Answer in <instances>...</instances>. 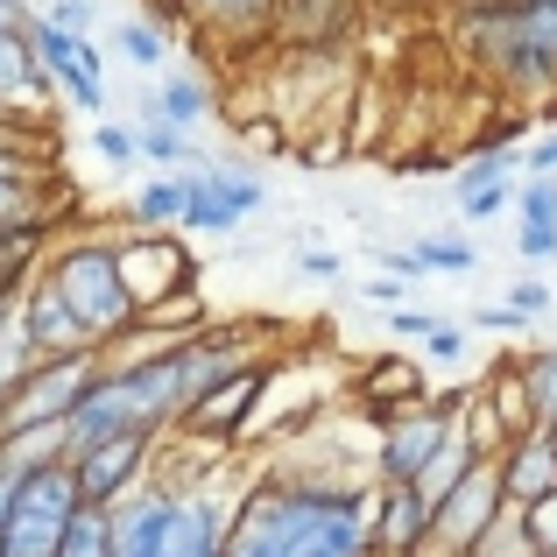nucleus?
Masks as SVG:
<instances>
[{"instance_id": "28", "label": "nucleus", "mask_w": 557, "mask_h": 557, "mask_svg": "<svg viewBox=\"0 0 557 557\" xmlns=\"http://www.w3.org/2000/svg\"><path fill=\"white\" fill-rule=\"evenodd\" d=\"M92 149H99V163H113V170H141V127L99 121V127H92Z\"/></svg>"}, {"instance_id": "40", "label": "nucleus", "mask_w": 557, "mask_h": 557, "mask_svg": "<svg viewBox=\"0 0 557 557\" xmlns=\"http://www.w3.org/2000/svg\"><path fill=\"white\" fill-rule=\"evenodd\" d=\"M360 297H368L374 311H395V304H403L409 289H403V275H388V269H381V275H368V283H360Z\"/></svg>"}, {"instance_id": "42", "label": "nucleus", "mask_w": 557, "mask_h": 557, "mask_svg": "<svg viewBox=\"0 0 557 557\" xmlns=\"http://www.w3.org/2000/svg\"><path fill=\"white\" fill-rule=\"evenodd\" d=\"M297 261H304V275H318V283H332V275H346V261H339V255H325V247H304Z\"/></svg>"}, {"instance_id": "24", "label": "nucleus", "mask_w": 557, "mask_h": 557, "mask_svg": "<svg viewBox=\"0 0 557 557\" xmlns=\"http://www.w3.org/2000/svg\"><path fill=\"white\" fill-rule=\"evenodd\" d=\"M530 550H536V536H530V508L508 502L502 516H494V530L480 536V544L466 550V557H530Z\"/></svg>"}, {"instance_id": "9", "label": "nucleus", "mask_w": 557, "mask_h": 557, "mask_svg": "<svg viewBox=\"0 0 557 557\" xmlns=\"http://www.w3.org/2000/svg\"><path fill=\"white\" fill-rule=\"evenodd\" d=\"M508 508V487H502V466L494 459H473V473L459 480V487L445 494V502L431 508V544L445 557H466L480 544V536L494 530V516Z\"/></svg>"}, {"instance_id": "35", "label": "nucleus", "mask_w": 557, "mask_h": 557, "mask_svg": "<svg viewBox=\"0 0 557 557\" xmlns=\"http://www.w3.org/2000/svg\"><path fill=\"white\" fill-rule=\"evenodd\" d=\"M508 311L544 318V311H550V283H544V275H522V283H508Z\"/></svg>"}, {"instance_id": "31", "label": "nucleus", "mask_w": 557, "mask_h": 557, "mask_svg": "<svg viewBox=\"0 0 557 557\" xmlns=\"http://www.w3.org/2000/svg\"><path fill=\"white\" fill-rule=\"evenodd\" d=\"M423 354H431L437 368H451V360H466V354H473V332H466V325H445V318H437V332L423 339Z\"/></svg>"}, {"instance_id": "39", "label": "nucleus", "mask_w": 557, "mask_h": 557, "mask_svg": "<svg viewBox=\"0 0 557 557\" xmlns=\"http://www.w3.org/2000/svg\"><path fill=\"white\" fill-rule=\"evenodd\" d=\"M388 332H395V339H431V332H437V318L431 311H409V304H395V311H388Z\"/></svg>"}, {"instance_id": "17", "label": "nucleus", "mask_w": 557, "mask_h": 557, "mask_svg": "<svg viewBox=\"0 0 557 557\" xmlns=\"http://www.w3.org/2000/svg\"><path fill=\"white\" fill-rule=\"evenodd\" d=\"M184 205H190V170H163V177H141L135 198H127V226L135 233H177L184 226Z\"/></svg>"}, {"instance_id": "33", "label": "nucleus", "mask_w": 557, "mask_h": 557, "mask_svg": "<svg viewBox=\"0 0 557 557\" xmlns=\"http://www.w3.org/2000/svg\"><path fill=\"white\" fill-rule=\"evenodd\" d=\"M22 339H14V297H0V388H8L14 374H22Z\"/></svg>"}, {"instance_id": "15", "label": "nucleus", "mask_w": 557, "mask_h": 557, "mask_svg": "<svg viewBox=\"0 0 557 557\" xmlns=\"http://www.w3.org/2000/svg\"><path fill=\"white\" fill-rule=\"evenodd\" d=\"M494 466H502V487H508V502H516V508H536L544 494H557V445H550L544 423L516 431Z\"/></svg>"}, {"instance_id": "3", "label": "nucleus", "mask_w": 557, "mask_h": 557, "mask_svg": "<svg viewBox=\"0 0 557 557\" xmlns=\"http://www.w3.org/2000/svg\"><path fill=\"white\" fill-rule=\"evenodd\" d=\"M42 275H50V283L64 289V304L85 318L92 346H113L141 318L135 289H127V269H121V240H92V233H78V240H50Z\"/></svg>"}, {"instance_id": "47", "label": "nucleus", "mask_w": 557, "mask_h": 557, "mask_svg": "<svg viewBox=\"0 0 557 557\" xmlns=\"http://www.w3.org/2000/svg\"><path fill=\"white\" fill-rule=\"evenodd\" d=\"M544 431H550V445H557V423H544Z\"/></svg>"}, {"instance_id": "36", "label": "nucleus", "mask_w": 557, "mask_h": 557, "mask_svg": "<svg viewBox=\"0 0 557 557\" xmlns=\"http://www.w3.org/2000/svg\"><path fill=\"white\" fill-rule=\"evenodd\" d=\"M473 325H480V332H494V339H522L536 318H522V311H508V304H494V311H480Z\"/></svg>"}, {"instance_id": "44", "label": "nucleus", "mask_w": 557, "mask_h": 557, "mask_svg": "<svg viewBox=\"0 0 557 557\" xmlns=\"http://www.w3.org/2000/svg\"><path fill=\"white\" fill-rule=\"evenodd\" d=\"M14 22H28V0H0V28H14Z\"/></svg>"}, {"instance_id": "21", "label": "nucleus", "mask_w": 557, "mask_h": 557, "mask_svg": "<svg viewBox=\"0 0 557 557\" xmlns=\"http://www.w3.org/2000/svg\"><path fill=\"white\" fill-rule=\"evenodd\" d=\"M135 127H141V163H156V170H205L212 163L190 127H170V121H135Z\"/></svg>"}, {"instance_id": "32", "label": "nucleus", "mask_w": 557, "mask_h": 557, "mask_svg": "<svg viewBox=\"0 0 557 557\" xmlns=\"http://www.w3.org/2000/svg\"><path fill=\"white\" fill-rule=\"evenodd\" d=\"M42 14H50L57 28H71V36H92V22H99V0H42Z\"/></svg>"}, {"instance_id": "5", "label": "nucleus", "mask_w": 557, "mask_h": 557, "mask_svg": "<svg viewBox=\"0 0 557 557\" xmlns=\"http://www.w3.org/2000/svg\"><path fill=\"white\" fill-rule=\"evenodd\" d=\"M99 368H107L99 346H78V354H57V360H28V368L0 388V431H42V423H64L71 409H78V395L92 388Z\"/></svg>"}, {"instance_id": "18", "label": "nucleus", "mask_w": 557, "mask_h": 557, "mask_svg": "<svg viewBox=\"0 0 557 557\" xmlns=\"http://www.w3.org/2000/svg\"><path fill=\"white\" fill-rule=\"evenodd\" d=\"M156 121H170V127H190L198 135L205 127V113H212V85L198 78L190 64H170V71H156Z\"/></svg>"}, {"instance_id": "46", "label": "nucleus", "mask_w": 557, "mask_h": 557, "mask_svg": "<svg viewBox=\"0 0 557 557\" xmlns=\"http://www.w3.org/2000/svg\"><path fill=\"white\" fill-rule=\"evenodd\" d=\"M409 557H445V550H437V544H423V550H409Z\"/></svg>"}, {"instance_id": "27", "label": "nucleus", "mask_w": 557, "mask_h": 557, "mask_svg": "<svg viewBox=\"0 0 557 557\" xmlns=\"http://www.w3.org/2000/svg\"><path fill=\"white\" fill-rule=\"evenodd\" d=\"M473 459H480V451H473V445H466V437H451V445H445V451H437V459H431V466H423V480H417V487H423V494H431V508H437V502H445V494H451V487H459V480H466V473H473Z\"/></svg>"}, {"instance_id": "14", "label": "nucleus", "mask_w": 557, "mask_h": 557, "mask_svg": "<svg viewBox=\"0 0 557 557\" xmlns=\"http://www.w3.org/2000/svg\"><path fill=\"white\" fill-rule=\"evenodd\" d=\"M431 544V494L417 480L374 487V557H409Z\"/></svg>"}, {"instance_id": "4", "label": "nucleus", "mask_w": 557, "mask_h": 557, "mask_svg": "<svg viewBox=\"0 0 557 557\" xmlns=\"http://www.w3.org/2000/svg\"><path fill=\"white\" fill-rule=\"evenodd\" d=\"M78 508L85 502H78V480H71V459L22 473V487L8 494V516H0V557H57Z\"/></svg>"}, {"instance_id": "49", "label": "nucleus", "mask_w": 557, "mask_h": 557, "mask_svg": "<svg viewBox=\"0 0 557 557\" xmlns=\"http://www.w3.org/2000/svg\"><path fill=\"white\" fill-rule=\"evenodd\" d=\"M0 297H8V289H0Z\"/></svg>"}, {"instance_id": "29", "label": "nucleus", "mask_w": 557, "mask_h": 557, "mask_svg": "<svg viewBox=\"0 0 557 557\" xmlns=\"http://www.w3.org/2000/svg\"><path fill=\"white\" fill-rule=\"evenodd\" d=\"M516 219H536V226H557V170L516 184Z\"/></svg>"}, {"instance_id": "12", "label": "nucleus", "mask_w": 557, "mask_h": 557, "mask_svg": "<svg viewBox=\"0 0 557 557\" xmlns=\"http://www.w3.org/2000/svg\"><path fill=\"white\" fill-rule=\"evenodd\" d=\"M261 395H269V368H240V374H226V381H212V388L198 395V409L177 423V431L190 437H212V445H240L247 437V423L261 417Z\"/></svg>"}, {"instance_id": "38", "label": "nucleus", "mask_w": 557, "mask_h": 557, "mask_svg": "<svg viewBox=\"0 0 557 557\" xmlns=\"http://www.w3.org/2000/svg\"><path fill=\"white\" fill-rule=\"evenodd\" d=\"M374 261H381L388 275H403V283H423V275H431V269H423V255H417V247H374Z\"/></svg>"}, {"instance_id": "43", "label": "nucleus", "mask_w": 557, "mask_h": 557, "mask_svg": "<svg viewBox=\"0 0 557 557\" xmlns=\"http://www.w3.org/2000/svg\"><path fill=\"white\" fill-rule=\"evenodd\" d=\"M544 170H557V127L544 141H530V177H544Z\"/></svg>"}, {"instance_id": "2", "label": "nucleus", "mask_w": 557, "mask_h": 557, "mask_svg": "<svg viewBox=\"0 0 557 557\" xmlns=\"http://www.w3.org/2000/svg\"><path fill=\"white\" fill-rule=\"evenodd\" d=\"M226 473L212 480H156L135 487L113 508V557H219L226 550V522H233Z\"/></svg>"}, {"instance_id": "6", "label": "nucleus", "mask_w": 557, "mask_h": 557, "mask_svg": "<svg viewBox=\"0 0 557 557\" xmlns=\"http://www.w3.org/2000/svg\"><path fill=\"white\" fill-rule=\"evenodd\" d=\"M141 14H149L170 42L198 36L205 50H255V42L275 36L283 0H141Z\"/></svg>"}, {"instance_id": "30", "label": "nucleus", "mask_w": 557, "mask_h": 557, "mask_svg": "<svg viewBox=\"0 0 557 557\" xmlns=\"http://www.w3.org/2000/svg\"><path fill=\"white\" fill-rule=\"evenodd\" d=\"M212 177H219V190H226L240 212H261V205H269V184H261L247 163H212Z\"/></svg>"}, {"instance_id": "7", "label": "nucleus", "mask_w": 557, "mask_h": 557, "mask_svg": "<svg viewBox=\"0 0 557 557\" xmlns=\"http://www.w3.org/2000/svg\"><path fill=\"white\" fill-rule=\"evenodd\" d=\"M459 437V388L423 395L409 403L395 423H381L374 437V487H403V480H423V466Z\"/></svg>"}, {"instance_id": "41", "label": "nucleus", "mask_w": 557, "mask_h": 557, "mask_svg": "<svg viewBox=\"0 0 557 557\" xmlns=\"http://www.w3.org/2000/svg\"><path fill=\"white\" fill-rule=\"evenodd\" d=\"M530 536H536V550L557 557V494H544V502L530 508Z\"/></svg>"}, {"instance_id": "26", "label": "nucleus", "mask_w": 557, "mask_h": 557, "mask_svg": "<svg viewBox=\"0 0 557 557\" xmlns=\"http://www.w3.org/2000/svg\"><path fill=\"white\" fill-rule=\"evenodd\" d=\"M57 557H113V508H78Z\"/></svg>"}, {"instance_id": "10", "label": "nucleus", "mask_w": 557, "mask_h": 557, "mask_svg": "<svg viewBox=\"0 0 557 557\" xmlns=\"http://www.w3.org/2000/svg\"><path fill=\"white\" fill-rule=\"evenodd\" d=\"M14 339H22V360H57V354L92 346V332H85V318L64 304V289L36 269L22 283V297H14Z\"/></svg>"}, {"instance_id": "25", "label": "nucleus", "mask_w": 557, "mask_h": 557, "mask_svg": "<svg viewBox=\"0 0 557 557\" xmlns=\"http://www.w3.org/2000/svg\"><path fill=\"white\" fill-rule=\"evenodd\" d=\"M409 247L423 255V269H431V275H466L480 261V247L466 240V233H417Z\"/></svg>"}, {"instance_id": "11", "label": "nucleus", "mask_w": 557, "mask_h": 557, "mask_svg": "<svg viewBox=\"0 0 557 557\" xmlns=\"http://www.w3.org/2000/svg\"><path fill=\"white\" fill-rule=\"evenodd\" d=\"M121 269H127V289H135L141 311L156 304H177L198 289V269H190V247L177 233H127L121 240Z\"/></svg>"}, {"instance_id": "1", "label": "nucleus", "mask_w": 557, "mask_h": 557, "mask_svg": "<svg viewBox=\"0 0 557 557\" xmlns=\"http://www.w3.org/2000/svg\"><path fill=\"white\" fill-rule=\"evenodd\" d=\"M219 557H374V480L346 466H269L240 487Z\"/></svg>"}, {"instance_id": "13", "label": "nucleus", "mask_w": 557, "mask_h": 557, "mask_svg": "<svg viewBox=\"0 0 557 557\" xmlns=\"http://www.w3.org/2000/svg\"><path fill=\"white\" fill-rule=\"evenodd\" d=\"M0 107L8 113H50L57 107V78L42 71L36 42H28V28H0Z\"/></svg>"}, {"instance_id": "19", "label": "nucleus", "mask_w": 557, "mask_h": 557, "mask_svg": "<svg viewBox=\"0 0 557 557\" xmlns=\"http://www.w3.org/2000/svg\"><path fill=\"white\" fill-rule=\"evenodd\" d=\"M57 99H64V107H78V113H107V50H99L92 36H85L78 57L57 71Z\"/></svg>"}, {"instance_id": "34", "label": "nucleus", "mask_w": 557, "mask_h": 557, "mask_svg": "<svg viewBox=\"0 0 557 557\" xmlns=\"http://www.w3.org/2000/svg\"><path fill=\"white\" fill-rule=\"evenodd\" d=\"M516 255H522V261H557V226L516 219Z\"/></svg>"}, {"instance_id": "45", "label": "nucleus", "mask_w": 557, "mask_h": 557, "mask_svg": "<svg viewBox=\"0 0 557 557\" xmlns=\"http://www.w3.org/2000/svg\"><path fill=\"white\" fill-rule=\"evenodd\" d=\"M374 8H431V0H374Z\"/></svg>"}, {"instance_id": "20", "label": "nucleus", "mask_w": 557, "mask_h": 557, "mask_svg": "<svg viewBox=\"0 0 557 557\" xmlns=\"http://www.w3.org/2000/svg\"><path fill=\"white\" fill-rule=\"evenodd\" d=\"M240 219H247V212L226 198V190H219L212 163H205V170H190V205H184V226H177V233H233Z\"/></svg>"}, {"instance_id": "37", "label": "nucleus", "mask_w": 557, "mask_h": 557, "mask_svg": "<svg viewBox=\"0 0 557 557\" xmlns=\"http://www.w3.org/2000/svg\"><path fill=\"white\" fill-rule=\"evenodd\" d=\"M508 205H516V184H508V190H466L459 219H494V212H508Z\"/></svg>"}, {"instance_id": "8", "label": "nucleus", "mask_w": 557, "mask_h": 557, "mask_svg": "<svg viewBox=\"0 0 557 557\" xmlns=\"http://www.w3.org/2000/svg\"><path fill=\"white\" fill-rule=\"evenodd\" d=\"M149 473H156L149 431H121V437H99V445L71 451V480H78L85 508H121L135 487H149Z\"/></svg>"}, {"instance_id": "48", "label": "nucleus", "mask_w": 557, "mask_h": 557, "mask_svg": "<svg viewBox=\"0 0 557 557\" xmlns=\"http://www.w3.org/2000/svg\"><path fill=\"white\" fill-rule=\"evenodd\" d=\"M530 557H550V550H530Z\"/></svg>"}, {"instance_id": "16", "label": "nucleus", "mask_w": 557, "mask_h": 557, "mask_svg": "<svg viewBox=\"0 0 557 557\" xmlns=\"http://www.w3.org/2000/svg\"><path fill=\"white\" fill-rule=\"evenodd\" d=\"M360 8H368V0H283L275 36H283L289 50H346Z\"/></svg>"}, {"instance_id": "23", "label": "nucleus", "mask_w": 557, "mask_h": 557, "mask_svg": "<svg viewBox=\"0 0 557 557\" xmlns=\"http://www.w3.org/2000/svg\"><path fill=\"white\" fill-rule=\"evenodd\" d=\"M113 50H121L135 71H149V78H156V71H170V36L149 22V14H127V22L113 28Z\"/></svg>"}, {"instance_id": "22", "label": "nucleus", "mask_w": 557, "mask_h": 557, "mask_svg": "<svg viewBox=\"0 0 557 557\" xmlns=\"http://www.w3.org/2000/svg\"><path fill=\"white\" fill-rule=\"evenodd\" d=\"M508 368L522 374L536 423H557V346H530V354H508Z\"/></svg>"}]
</instances>
